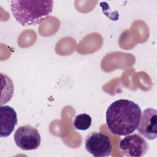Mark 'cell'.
<instances>
[{"instance_id": "cell-1", "label": "cell", "mask_w": 157, "mask_h": 157, "mask_svg": "<svg viewBox=\"0 0 157 157\" xmlns=\"http://www.w3.org/2000/svg\"><path fill=\"white\" fill-rule=\"evenodd\" d=\"M141 114L140 107L134 101L118 99L107 109L106 125L112 134L126 136L137 129Z\"/></svg>"}, {"instance_id": "cell-2", "label": "cell", "mask_w": 157, "mask_h": 157, "mask_svg": "<svg viewBox=\"0 0 157 157\" xmlns=\"http://www.w3.org/2000/svg\"><path fill=\"white\" fill-rule=\"evenodd\" d=\"M53 1L13 0L10 2L12 13L22 26L36 25L49 17L53 10Z\"/></svg>"}, {"instance_id": "cell-3", "label": "cell", "mask_w": 157, "mask_h": 157, "mask_svg": "<svg viewBox=\"0 0 157 157\" xmlns=\"http://www.w3.org/2000/svg\"><path fill=\"white\" fill-rule=\"evenodd\" d=\"M85 148L94 157L109 156L112 153V145L110 139L101 132H92L85 138Z\"/></svg>"}, {"instance_id": "cell-4", "label": "cell", "mask_w": 157, "mask_h": 157, "mask_svg": "<svg viewBox=\"0 0 157 157\" xmlns=\"http://www.w3.org/2000/svg\"><path fill=\"white\" fill-rule=\"evenodd\" d=\"M14 141L18 147L23 150H33L39 147L41 142L38 130L31 125L21 126L14 134Z\"/></svg>"}, {"instance_id": "cell-5", "label": "cell", "mask_w": 157, "mask_h": 157, "mask_svg": "<svg viewBox=\"0 0 157 157\" xmlns=\"http://www.w3.org/2000/svg\"><path fill=\"white\" fill-rule=\"evenodd\" d=\"M119 147L121 153L129 157L144 156L148 150V144L140 135L134 134L126 136L120 142Z\"/></svg>"}, {"instance_id": "cell-6", "label": "cell", "mask_w": 157, "mask_h": 157, "mask_svg": "<svg viewBox=\"0 0 157 157\" xmlns=\"http://www.w3.org/2000/svg\"><path fill=\"white\" fill-rule=\"evenodd\" d=\"M157 111L153 108L145 109L141 114L137 129L139 134L148 140L157 136Z\"/></svg>"}, {"instance_id": "cell-7", "label": "cell", "mask_w": 157, "mask_h": 157, "mask_svg": "<svg viewBox=\"0 0 157 157\" xmlns=\"http://www.w3.org/2000/svg\"><path fill=\"white\" fill-rule=\"evenodd\" d=\"M1 137H7L11 134L17 124V115L13 107L1 105Z\"/></svg>"}, {"instance_id": "cell-8", "label": "cell", "mask_w": 157, "mask_h": 157, "mask_svg": "<svg viewBox=\"0 0 157 157\" xmlns=\"http://www.w3.org/2000/svg\"><path fill=\"white\" fill-rule=\"evenodd\" d=\"M91 122L92 119L90 115L86 113H80L75 117L73 121V126L76 129L85 131L90 128Z\"/></svg>"}]
</instances>
